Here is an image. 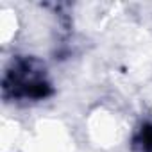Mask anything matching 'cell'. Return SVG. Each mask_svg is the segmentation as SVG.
Segmentation results:
<instances>
[{"mask_svg":"<svg viewBox=\"0 0 152 152\" xmlns=\"http://www.w3.org/2000/svg\"><path fill=\"white\" fill-rule=\"evenodd\" d=\"M6 91H13L15 97L25 99H45L50 93V84L45 81V73L41 68H36L32 61H22L7 75L4 83Z\"/></svg>","mask_w":152,"mask_h":152,"instance_id":"cell-1","label":"cell"}]
</instances>
